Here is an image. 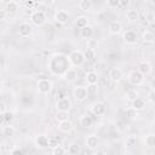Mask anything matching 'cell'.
I'll list each match as a JSON object with an SVG mask.
<instances>
[{
    "instance_id": "cell-1",
    "label": "cell",
    "mask_w": 155,
    "mask_h": 155,
    "mask_svg": "<svg viewBox=\"0 0 155 155\" xmlns=\"http://www.w3.org/2000/svg\"><path fill=\"white\" fill-rule=\"evenodd\" d=\"M47 67H48L50 73L52 75H56V76H63V74L69 68H71L68 56L63 54V53H54L48 59Z\"/></svg>"
},
{
    "instance_id": "cell-2",
    "label": "cell",
    "mask_w": 155,
    "mask_h": 155,
    "mask_svg": "<svg viewBox=\"0 0 155 155\" xmlns=\"http://www.w3.org/2000/svg\"><path fill=\"white\" fill-rule=\"evenodd\" d=\"M69 58V62H70V65L73 67H81L84 63H85V57H84V52L80 51V50H74L69 53L68 56Z\"/></svg>"
},
{
    "instance_id": "cell-3",
    "label": "cell",
    "mask_w": 155,
    "mask_h": 155,
    "mask_svg": "<svg viewBox=\"0 0 155 155\" xmlns=\"http://www.w3.org/2000/svg\"><path fill=\"white\" fill-rule=\"evenodd\" d=\"M30 21H31V23H33L34 25L41 27V25H44L45 22H46V15H45L44 11L36 10V11L31 12V15H30Z\"/></svg>"
},
{
    "instance_id": "cell-4",
    "label": "cell",
    "mask_w": 155,
    "mask_h": 155,
    "mask_svg": "<svg viewBox=\"0 0 155 155\" xmlns=\"http://www.w3.org/2000/svg\"><path fill=\"white\" fill-rule=\"evenodd\" d=\"M36 87H38L39 93H41V94H48L52 91L53 84H52V81L50 79H40L38 81Z\"/></svg>"
},
{
    "instance_id": "cell-5",
    "label": "cell",
    "mask_w": 155,
    "mask_h": 155,
    "mask_svg": "<svg viewBox=\"0 0 155 155\" xmlns=\"http://www.w3.org/2000/svg\"><path fill=\"white\" fill-rule=\"evenodd\" d=\"M127 80L131 85L133 86H140L144 82V76L138 71V70H131L127 75Z\"/></svg>"
},
{
    "instance_id": "cell-6",
    "label": "cell",
    "mask_w": 155,
    "mask_h": 155,
    "mask_svg": "<svg viewBox=\"0 0 155 155\" xmlns=\"http://www.w3.org/2000/svg\"><path fill=\"white\" fill-rule=\"evenodd\" d=\"M90 111L94 116H103L107 113V107L103 102H94L93 104L90 105Z\"/></svg>"
},
{
    "instance_id": "cell-7",
    "label": "cell",
    "mask_w": 155,
    "mask_h": 155,
    "mask_svg": "<svg viewBox=\"0 0 155 155\" xmlns=\"http://www.w3.org/2000/svg\"><path fill=\"white\" fill-rule=\"evenodd\" d=\"M73 96L75 98L76 102H84L87 96H88V92H87V87H84V86H78L74 88L73 91Z\"/></svg>"
},
{
    "instance_id": "cell-8",
    "label": "cell",
    "mask_w": 155,
    "mask_h": 155,
    "mask_svg": "<svg viewBox=\"0 0 155 155\" xmlns=\"http://www.w3.org/2000/svg\"><path fill=\"white\" fill-rule=\"evenodd\" d=\"M122 39H124V41L127 44V45H134V44H137V41H138V34L134 31V30H126L125 33H124V35H122Z\"/></svg>"
},
{
    "instance_id": "cell-9",
    "label": "cell",
    "mask_w": 155,
    "mask_h": 155,
    "mask_svg": "<svg viewBox=\"0 0 155 155\" xmlns=\"http://www.w3.org/2000/svg\"><path fill=\"white\" fill-rule=\"evenodd\" d=\"M54 21L59 24H65L69 21V13L65 10H57L54 12Z\"/></svg>"
},
{
    "instance_id": "cell-10",
    "label": "cell",
    "mask_w": 155,
    "mask_h": 155,
    "mask_svg": "<svg viewBox=\"0 0 155 155\" xmlns=\"http://www.w3.org/2000/svg\"><path fill=\"white\" fill-rule=\"evenodd\" d=\"M31 31H33V28L29 23H22L19 24V28H18V34L21 38L25 39V38H29L31 35Z\"/></svg>"
},
{
    "instance_id": "cell-11",
    "label": "cell",
    "mask_w": 155,
    "mask_h": 155,
    "mask_svg": "<svg viewBox=\"0 0 155 155\" xmlns=\"http://www.w3.org/2000/svg\"><path fill=\"white\" fill-rule=\"evenodd\" d=\"M56 107H57V110H59V111H69V109L71 107V102L69 98L63 97V98L57 101Z\"/></svg>"
},
{
    "instance_id": "cell-12",
    "label": "cell",
    "mask_w": 155,
    "mask_h": 155,
    "mask_svg": "<svg viewBox=\"0 0 155 155\" xmlns=\"http://www.w3.org/2000/svg\"><path fill=\"white\" fill-rule=\"evenodd\" d=\"M109 78H110V80L114 81V82L121 81L122 78H124V71H122V69H120V68H111V69L109 70Z\"/></svg>"
},
{
    "instance_id": "cell-13",
    "label": "cell",
    "mask_w": 155,
    "mask_h": 155,
    "mask_svg": "<svg viewBox=\"0 0 155 155\" xmlns=\"http://www.w3.org/2000/svg\"><path fill=\"white\" fill-rule=\"evenodd\" d=\"M35 142V145L39 148V149H45L48 147V137L46 134H38L34 139Z\"/></svg>"
},
{
    "instance_id": "cell-14",
    "label": "cell",
    "mask_w": 155,
    "mask_h": 155,
    "mask_svg": "<svg viewBox=\"0 0 155 155\" xmlns=\"http://www.w3.org/2000/svg\"><path fill=\"white\" fill-rule=\"evenodd\" d=\"M108 30L113 35H119L122 31V24L119 21H111L108 25Z\"/></svg>"
},
{
    "instance_id": "cell-15",
    "label": "cell",
    "mask_w": 155,
    "mask_h": 155,
    "mask_svg": "<svg viewBox=\"0 0 155 155\" xmlns=\"http://www.w3.org/2000/svg\"><path fill=\"white\" fill-rule=\"evenodd\" d=\"M78 76H79L78 70H76L75 68H69V69L63 74L62 78H63L65 81H68V82H74L75 80H78Z\"/></svg>"
},
{
    "instance_id": "cell-16",
    "label": "cell",
    "mask_w": 155,
    "mask_h": 155,
    "mask_svg": "<svg viewBox=\"0 0 155 155\" xmlns=\"http://www.w3.org/2000/svg\"><path fill=\"white\" fill-rule=\"evenodd\" d=\"M85 143H86V147H87L88 149L94 150V149H97V147L99 145V139H98V137H97L96 134H90V136H87Z\"/></svg>"
},
{
    "instance_id": "cell-17",
    "label": "cell",
    "mask_w": 155,
    "mask_h": 155,
    "mask_svg": "<svg viewBox=\"0 0 155 155\" xmlns=\"http://www.w3.org/2000/svg\"><path fill=\"white\" fill-rule=\"evenodd\" d=\"M138 71H139L143 76H145V75H149V74L153 71V67H151V64H150L149 62L144 61V62H140V63H139Z\"/></svg>"
},
{
    "instance_id": "cell-18",
    "label": "cell",
    "mask_w": 155,
    "mask_h": 155,
    "mask_svg": "<svg viewBox=\"0 0 155 155\" xmlns=\"http://www.w3.org/2000/svg\"><path fill=\"white\" fill-rule=\"evenodd\" d=\"M93 34H94V29H93V27H91L90 24H88L87 27L80 29V36H81L82 39L90 40V39L93 36Z\"/></svg>"
},
{
    "instance_id": "cell-19",
    "label": "cell",
    "mask_w": 155,
    "mask_h": 155,
    "mask_svg": "<svg viewBox=\"0 0 155 155\" xmlns=\"http://www.w3.org/2000/svg\"><path fill=\"white\" fill-rule=\"evenodd\" d=\"M85 79H86V82L87 85H97V81H98V74L93 70L88 71L86 75H85Z\"/></svg>"
},
{
    "instance_id": "cell-20",
    "label": "cell",
    "mask_w": 155,
    "mask_h": 155,
    "mask_svg": "<svg viewBox=\"0 0 155 155\" xmlns=\"http://www.w3.org/2000/svg\"><path fill=\"white\" fill-rule=\"evenodd\" d=\"M132 108L136 110V111H140L145 108V99L142 98V97H137L133 102H132Z\"/></svg>"
},
{
    "instance_id": "cell-21",
    "label": "cell",
    "mask_w": 155,
    "mask_h": 155,
    "mask_svg": "<svg viewBox=\"0 0 155 155\" xmlns=\"http://www.w3.org/2000/svg\"><path fill=\"white\" fill-rule=\"evenodd\" d=\"M58 130L61 131V132H63V133H69V132H71V130H73V124L68 120V121H63V122H59L58 124Z\"/></svg>"
},
{
    "instance_id": "cell-22",
    "label": "cell",
    "mask_w": 155,
    "mask_h": 155,
    "mask_svg": "<svg viewBox=\"0 0 155 155\" xmlns=\"http://www.w3.org/2000/svg\"><path fill=\"white\" fill-rule=\"evenodd\" d=\"M80 125H81L82 127H86V128L92 127V125H93V119H92V116H90V115H84V116H81V117H80Z\"/></svg>"
},
{
    "instance_id": "cell-23",
    "label": "cell",
    "mask_w": 155,
    "mask_h": 155,
    "mask_svg": "<svg viewBox=\"0 0 155 155\" xmlns=\"http://www.w3.org/2000/svg\"><path fill=\"white\" fill-rule=\"evenodd\" d=\"M126 18L130 21V22H137L139 19V12L138 10H128L126 12Z\"/></svg>"
},
{
    "instance_id": "cell-24",
    "label": "cell",
    "mask_w": 155,
    "mask_h": 155,
    "mask_svg": "<svg viewBox=\"0 0 155 155\" xmlns=\"http://www.w3.org/2000/svg\"><path fill=\"white\" fill-rule=\"evenodd\" d=\"M142 40H143V42H145V44H153L154 40H155V36H154L153 31L145 30V31H143V34H142Z\"/></svg>"
},
{
    "instance_id": "cell-25",
    "label": "cell",
    "mask_w": 155,
    "mask_h": 155,
    "mask_svg": "<svg viewBox=\"0 0 155 155\" xmlns=\"http://www.w3.org/2000/svg\"><path fill=\"white\" fill-rule=\"evenodd\" d=\"M75 25H76L78 28H80V29L87 27V25H88V18H87L86 16H79V17L75 19Z\"/></svg>"
},
{
    "instance_id": "cell-26",
    "label": "cell",
    "mask_w": 155,
    "mask_h": 155,
    "mask_svg": "<svg viewBox=\"0 0 155 155\" xmlns=\"http://www.w3.org/2000/svg\"><path fill=\"white\" fill-rule=\"evenodd\" d=\"M18 10V2L17 1H7L6 2V6H5V11L6 12H10V13H12V12H16Z\"/></svg>"
},
{
    "instance_id": "cell-27",
    "label": "cell",
    "mask_w": 155,
    "mask_h": 155,
    "mask_svg": "<svg viewBox=\"0 0 155 155\" xmlns=\"http://www.w3.org/2000/svg\"><path fill=\"white\" fill-rule=\"evenodd\" d=\"M137 97H139V93H138L137 90H128V91L125 93L126 101H128V102H131V103H132Z\"/></svg>"
},
{
    "instance_id": "cell-28",
    "label": "cell",
    "mask_w": 155,
    "mask_h": 155,
    "mask_svg": "<svg viewBox=\"0 0 155 155\" xmlns=\"http://www.w3.org/2000/svg\"><path fill=\"white\" fill-rule=\"evenodd\" d=\"M84 57H85V61L93 62L94 58H96V51L92 50V48H86V51L84 52Z\"/></svg>"
},
{
    "instance_id": "cell-29",
    "label": "cell",
    "mask_w": 155,
    "mask_h": 155,
    "mask_svg": "<svg viewBox=\"0 0 155 155\" xmlns=\"http://www.w3.org/2000/svg\"><path fill=\"white\" fill-rule=\"evenodd\" d=\"M56 120L58 122L68 121L69 120V111H59V110H57V113H56Z\"/></svg>"
},
{
    "instance_id": "cell-30",
    "label": "cell",
    "mask_w": 155,
    "mask_h": 155,
    "mask_svg": "<svg viewBox=\"0 0 155 155\" xmlns=\"http://www.w3.org/2000/svg\"><path fill=\"white\" fill-rule=\"evenodd\" d=\"M15 132H16V128L10 124L7 126L2 127V136H5V137H11V136L15 134Z\"/></svg>"
},
{
    "instance_id": "cell-31",
    "label": "cell",
    "mask_w": 155,
    "mask_h": 155,
    "mask_svg": "<svg viewBox=\"0 0 155 155\" xmlns=\"http://www.w3.org/2000/svg\"><path fill=\"white\" fill-rule=\"evenodd\" d=\"M78 6L81 11H90L92 7V2L90 0H80Z\"/></svg>"
},
{
    "instance_id": "cell-32",
    "label": "cell",
    "mask_w": 155,
    "mask_h": 155,
    "mask_svg": "<svg viewBox=\"0 0 155 155\" xmlns=\"http://www.w3.org/2000/svg\"><path fill=\"white\" fill-rule=\"evenodd\" d=\"M67 153H68L69 155H78V154L80 153V145L76 144V143H71V144L68 147Z\"/></svg>"
},
{
    "instance_id": "cell-33",
    "label": "cell",
    "mask_w": 155,
    "mask_h": 155,
    "mask_svg": "<svg viewBox=\"0 0 155 155\" xmlns=\"http://www.w3.org/2000/svg\"><path fill=\"white\" fill-rule=\"evenodd\" d=\"M144 142H145V145H147L148 148H153V147L155 145V136H154L153 133H150V134L145 136Z\"/></svg>"
},
{
    "instance_id": "cell-34",
    "label": "cell",
    "mask_w": 155,
    "mask_h": 155,
    "mask_svg": "<svg viewBox=\"0 0 155 155\" xmlns=\"http://www.w3.org/2000/svg\"><path fill=\"white\" fill-rule=\"evenodd\" d=\"M125 115H126L128 119L133 120V119H136V117L138 116V111H136V110H134L132 107H130V108L125 109Z\"/></svg>"
},
{
    "instance_id": "cell-35",
    "label": "cell",
    "mask_w": 155,
    "mask_h": 155,
    "mask_svg": "<svg viewBox=\"0 0 155 155\" xmlns=\"http://www.w3.org/2000/svg\"><path fill=\"white\" fill-rule=\"evenodd\" d=\"M52 155H65L67 154V149L63 148L62 145H57L54 148H52Z\"/></svg>"
},
{
    "instance_id": "cell-36",
    "label": "cell",
    "mask_w": 155,
    "mask_h": 155,
    "mask_svg": "<svg viewBox=\"0 0 155 155\" xmlns=\"http://www.w3.org/2000/svg\"><path fill=\"white\" fill-rule=\"evenodd\" d=\"M136 143H137V138L133 137V136L127 137L126 140H125V145H126L127 148H133V147L136 145Z\"/></svg>"
},
{
    "instance_id": "cell-37",
    "label": "cell",
    "mask_w": 155,
    "mask_h": 155,
    "mask_svg": "<svg viewBox=\"0 0 155 155\" xmlns=\"http://www.w3.org/2000/svg\"><path fill=\"white\" fill-rule=\"evenodd\" d=\"M57 145H59L58 138L57 137H48V148H54Z\"/></svg>"
},
{
    "instance_id": "cell-38",
    "label": "cell",
    "mask_w": 155,
    "mask_h": 155,
    "mask_svg": "<svg viewBox=\"0 0 155 155\" xmlns=\"http://www.w3.org/2000/svg\"><path fill=\"white\" fill-rule=\"evenodd\" d=\"M4 119H5V122L10 124V122L13 120V113H12V111H8V110H6V111L4 113Z\"/></svg>"
},
{
    "instance_id": "cell-39",
    "label": "cell",
    "mask_w": 155,
    "mask_h": 155,
    "mask_svg": "<svg viewBox=\"0 0 155 155\" xmlns=\"http://www.w3.org/2000/svg\"><path fill=\"white\" fill-rule=\"evenodd\" d=\"M145 19L149 22V23H154V19H155V15L153 11H148L145 13Z\"/></svg>"
},
{
    "instance_id": "cell-40",
    "label": "cell",
    "mask_w": 155,
    "mask_h": 155,
    "mask_svg": "<svg viewBox=\"0 0 155 155\" xmlns=\"http://www.w3.org/2000/svg\"><path fill=\"white\" fill-rule=\"evenodd\" d=\"M119 1H120V0H109V1L107 2V5H108V7H110V8H116V7H119Z\"/></svg>"
},
{
    "instance_id": "cell-41",
    "label": "cell",
    "mask_w": 155,
    "mask_h": 155,
    "mask_svg": "<svg viewBox=\"0 0 155 155\" xmlns=\"http://www.w3.org/2000/svg\"><path fill=\"white\" fill-rule=\"evenodd\" d=\"M97 86L96 85H90L88 87H87V92H88V94L91 93V94H96L97 93Z\"/></svg>"
},
{
    "instance_id": "cell-42",
    "label": "cell",
    "mask_w": 155,
    "mask_h": 155,
    "mask_svg": "<svg viewBox=\"0 0 155 155\" xmlns=\"http://www.w3.org/2000/svg\"><path fill=\"white\" fill-rule=\"evenodd\" d=\"M22 4H23V6H24L25 8H31V7L35 5V2H34V1H23Z\"/></svg>"
},
{
    "instance_id": "cell-43",
    "label": "cell",
    "mask_w": 155,
    "mask_h": 155,
    "mask_svg": "<svg viewBox=\"0 0 155 155\" xmlns=\"http://www.w3.org/2000/svg\"><path fill=\"white\" fill-rule=\"evenodd\" d=\"M149 101L151 102V103H154L155 102V92H154V90H150V92H149Z\"/></svg>"
},
{
    "instance_id": "cell-44",
    "label": "cell",
    "mask_w": 155,
    "mask_h": 155,
    "mask_svg": "<svg viewBox=\"0 0 155 155\" xmlns=\"http://www.w3.org/2000/svg\"><path fill=\"white\" fill-rule=\"evenodd\" d=\"M5 111H6V104L2 101H0V114H4Z\"/></svg>"
},
{
    "instance_id": "cell-45",
    "label": "cell",
    "mask_w": 155,
    "mask_h": 155,
    "mask_svg": "<svg viewBox=\"0 0 155 155\" xmlns=\"http://www.w3.org/2000/svg\"><path fill=\"white\" fill-rule=\"evenodd\" d=\"M92 155H107L104 151H102V150H97V151H94Z\"/></svg>"
},
{
    "instance_id": "cell-46",
    "label": "cell",
    "mask_w": 155,
    "mask_h": 155,
    "mask_svg": "<svg viewBox=\"0 0 155 155\" xmlns=\"http://www.w3.org/2000/svg\"><path fill=\"white\" fill-rule=\"evenodd\" d=\"M5 124V119H4V114H0V126H2Z\"/></svg>"
},
{
    "instance_id": "cell-47",
    "label": "cell",
    "mask_w": 155,
    "mask_h": 155,
    "mask_svg": "<svg viewBox=\"0 0 155 155\" xmlns=\"http://www.w3.org/2000/svg\"><path fill=\"white\" fill-rule=\"evenodd\" d=\"M12 155H23V153H22L21 150H15V151L12 153Z\"/></svg>"
},
{
    "instance_id": "cell-48",
    "label": "cell",
    "mask_w": 155,
    "mask_h": 155,
    "mask_svg": "<svg viewBox=\"0 0 155 155\" xmlns=\"http://www.w3.org/2000/svg\"><path fill=\"white\" fill-rule=\"evenodd\" d=\"M150 155H154V154H150Z\"/></svg>"
}]
</instances>
